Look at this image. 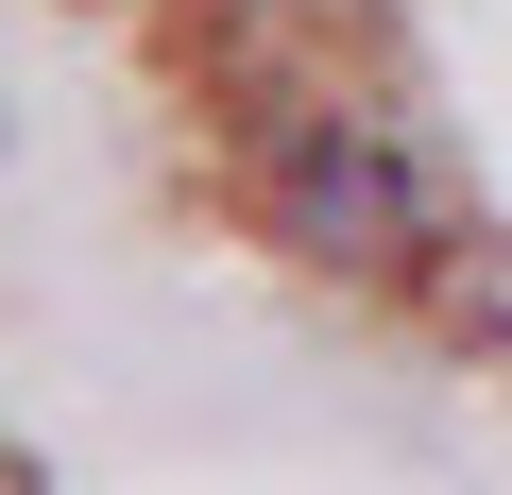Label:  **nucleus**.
I'll use <instances>...</instances> for the list:
<instances>
[{"mask_svg":"<svg viewBox=\"0 0 512 495\" xmlns=\"http://www.w3.org/2000/svg\"><path fill=\"white\" fill-rule=\"evenodd\" d=\"M171 18H188L222 69H256V52H308V35L342 18V0H171Z\"/></svg>","mask_w":512,"mask_h":495,"instance_id":"2","label":"nucleus"},{"mask_svg":"<svg viewBox=\"0 0 512 495\" xmlns=\"http://www.w3.org/2000/svg\"><path fill=\"white\" fill-rule=\"evenodd\" d=\"M239 205L291 274H342V291H393L461 239V154L376 103V86H308V52H256L239 86Z\"/></svg>","mask_w":512,"mask_h":495,"instance_id":"1","label":"nucleus"}]
</instances>
